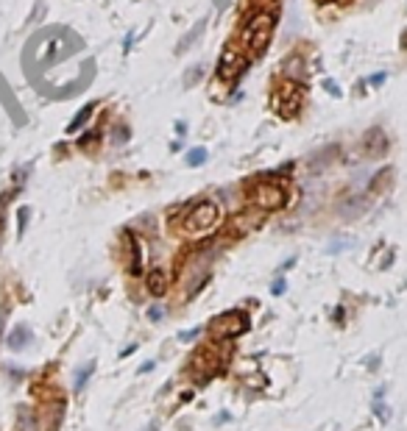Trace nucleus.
<instances>
[{
    "label": "nucleus",
    "mask_w": 407,
    "mask_h": 431,
    "mask_svg": "<svg viewBox=\"0 0 407 431\" xmlns=\"http://www.w3.org/2000/svg\"><path fill=\"white\" fill-rule=\"evenodd\" d=\"M198 334H201V329H190V331H182V334H179V342H192V340H195Z\"/></svg>",
    "instance_id": "obj_12"
},
{
    "label": "nucleus",
    "mask_w": 407,
    "mask_h": 431,
    "mask_svg": "<svg viewBox=\"0 0 407 431\" xmlns=\"http://www.w3.org/2000/svg\"><path fill=\"white\" fill-rule=\"evenodd\" d=\"M204 161H207V150H204V148L187 150V165H190V167H201Z\"/></svg>",
    "instance_id": "obj_9"
},
{
    "label": "nucleus",
    "mask_w": 407,
    "mask_h": 431,
    "mask_svg": "<svg viewBox=\"0 0 407 431\" xmlns=\"http://www.w3.org/2000/svg\"><path fill=\"white\" fill-rule=\"evenodd\" d=\"M248 326H251L248 317L234 309V312H223V314H218V317L210 320V334H212L215 340L226 342V340H234V337L245 334Z\"/></svg>",
    "instance_id": "obj_2"
},
{
    "label": "nucleus",
    "mask_w": 407,
    "mask_h": 431,
    "mask_svg": "<svg viewBox=\"0 0 407 431\" xmlns=\"http://www.w3.org/2000/svg\"><path fill=\"white\" fill-rule=\"evenodd\" d=\"M274 28H276V17L271 12H257L243 28V47L248 56H263V50L271 45V36H274Z\"/></svg>",
    "instance_id": "obj_1"
},
{
    "label": "nucleus",
    "mask_w": 407,
    "mask_h": 431,
    "mask_svg": "<svg viewBox=\"0 0 407 431\" xmlns=\"http://www.w3.org/2000/svg\"><path fill=\"white\" fill-rule=\"evenodd\" d=\"M243 70V62H240V56L234 50H226L223 53V59H221V67H218V75L223 78V81H229L232 75H237Z\"/></svg>",
    "instance_id": "obj_5"
},
{
    "label": "nucleus",
    "mask_w": 407,
    "mask_h": 431,
    "mask_svg": "<svg viewBox=\"0 0 407 431\" xmlns=\"http://www.w3.org/2000/svg\"><path fill=\"white\" fill-rule=\"evenodd\" d=\"M148 317L154 320V323H157V320H162V306H151V309H148Z\"/></svg>",
    "instance_id": "obj_15"
},
{
    "label": "nucleus",
    "mask_w": 407,
    "mask_h": 431,
    "mask_svg": "<svg viewBox=\"0 0 407 431\" xmlns=\"http://www.w3.org/2000/svg\"><path fill=\"white\" fill-rule=\"evenodd\" d=\"M374 409H377V415H380L382 420H390V409H385L380 401H374Z\"/></svg>",
    "instance_id": "obj_14"
},
{
    "label": "nucleus",
    "mask_w": 407,
    "mask_h": 431,
    "mask_svg": "<svg viewBox=\"0 0 407 431\" xmlns=\"http://www.w3.org/2000/svg\"><path fill=\"white\" fill-rule=\"evenodd\" d=\"M89 115H92V106H87V109H84V112H81V115H78V117L70 123V128H67V131H76V128H81V126L87 123V117H89Z\"/></svg>",
    "instance_id": "obj_11"
},
{
    "label": "nucleus",
    "mask_w": 407,
    "mask_h": 431,
    "mask_svg": "<svg viewBox=\"0 0 407 431\" xmlns=\"http://www.w3.org/2000/svg\"><path fill=\"white\" fill-rule=\"evenodd\" d=\"M382 81H385V73H377V75L371 78V84H382Z\"/></svg>",
    "instance_id": "obj_18"
},
{
    "label": "nucleus",
    "mask_w": 407,
    "mask_h": 431,
    "mask_svg": "<svg viewBox=\"0 0 407 431\" xmlns=\"http://www.w3.org/2000/svg\"><path fill=\"white\" fill-rule=\"evenodd\" d=\"M145 431H160V426H157V423H151V426H148Z\"/></svg>",
    "instance_id": "obj_19"
},
{
    "label": "nucleus",
    "mask_w": 407,
    "mask_h": 431,
    "mask_svg": "<svg viewBox=\"0 0 407 431\" xmlns=\"http://www.w3.org/2000/svg\"><path fill=\"white\" fill-rule=\"evenodd\" d=\"M92 370H95V362H87V364H84V367L78 370V375H76V393H81V390H84V384L89 382Z\"/></svg>",
    "instance_id": "obj_8"
},
{
    "label": "nucleus",
    "mask_w": 407,
    "mask_h": 431,
    "mask_svg": "<svg viewBox=\"0 0 407 431\" xmlns=\"http://www.w3.org/2000/svg\"><path fill=\"white\" fill-rule=\"evenodd\" d=\"M145 284H148V292H151V295L160 298V295H165V290H168V273L160 270V267H154V270L148 273Z\"/></svg>",
    "instance_id": "obj_6"
},
{
    "label": "nucleus",
    "mask_w": 407,
    "mask_h": 431,
    "mask_svg": "<svg viewBox=\"0 0 407 431\" xmlns=\"http://www.w3.org/2000/svg\"><path fill=\"white\" fill-rule=\"evenodd\" d=\"M285 290H287V284H285V279H276V281L271 284V292H274V295H285Z\"/></svg>",
    "instance_id": "obj_13"
},
{
    "label": "nucleus",
    "mask_w": 407,
    "mask_h": 431,
    "mask_svg": "<svg viewBox=\"0 0 407 431\" xmlns=\"http://www.w3.org/2000/svg\"><path fill=\"white\" fill-rule=\"evenodd\" d=\"M349 245H351V240H346V242H343V248H349ZM335 251H340V242H335V245L329 248V253H335Z\"/></svg>",
    "instance_id": "obj_16"
},
{
    "label": "nucleus",
    "mask_w": 407,
    "mask_h": 431,
    "mask_svg": "<svg viewBox=\"0 0 407 431\" xmlns=\"http://www.w3.org/2000/svg\"><path fill=\"white\" fill-rule=\"evenodd\" d=\"M123 240H126V248H129V270L140 273V245L131 237V231H123Z\"/></svg>",
    "instance_id": "obj_7"
},
{
    "label": "nucleus",
    "mask_w": 407,
    "mask_h": 431,
    "mask_svg": "<svg viewBox=\"0 0 407 431\" xmlns=\"http://www.w3.org/2000/svg\"><path fill=\"white\" fill-rule=\"evenodd\" d=\"M218 214H221V211H218V203H215V200H198V203L190 209V214H187L184 229H187L190 234H204V231L215 229Z\"/></svg>",
    "instance_id": "obj_3"
},
{
    "label": "nucleus",
    "mask_w": 407,
    "mask_h": 431,
    "mask_svg": "<svg viewBox=\"0 0 407 431\" xmlns=\"http://www.w3.org/2000/svg\"><path fill=\"white\" fill-rule=\"evenodd\" d=\"M151 370H154V362H145V364L140 367V373H151Z\"/></svg>",
    "instance_id": "obj_17"
},
{
    "label": "nucleus",
    "mask_w": 407,
    "mask_h": 431,
    "mask_svg": "<svg viewBox=\"0 0 407 431\" xmlns=\"http://www.w3.org/2000/svg\"><path fill=\"white\" fill-rule=\"evenodd\" d=\"M251 200H254V206L263 209V211H274V209H282L287 203V192L279 184L263 181V184H257L251 189Z\"/></svg>",
    "instance_id": "obj_4"
},
{
    "label": "nucleus",
    "mask_w": 407,
    "mask_h": 431,
    "mask_svg": "<svg viewBox=\"0 0 407 431\" xmlns=\"http://www.w3.org/2000/svg\"><path fill=\"white\" fill-rule=\"evenodd\" d=\"M380 137H382L380 131H371V134H368V139H380ZM382 150H385V139H382V142H368V153H374V156H380Z\"/></svg>",
    "instance_id": "obj_10"
}]
</instances>
